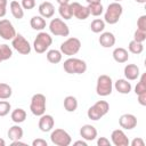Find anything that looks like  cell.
Listing matches in <instances>:
<instances>
[{
	"mask_svg": "<svg viewBox=\"0 0 146 146\" xmlns=\"http://www.w3.org/2000/svg\"><path fill=\"white\" fill-rule=\"evenodd\" d=\"M87 63L83 59L75 57H68L63 64L64 71L68 74H82L87 71Z\"/></svg>",
	"mask_w": 146,
	"mask_h": 146,
	"instance_id": "6da1fadb",
	"label": "cell"
},
{
	"mask_svg": "<svg viewBox=\"0 0 146 146\" xmlns=\"http://www.w3.org/2000/svg\"><path fill=\"white\" fill-rule=\"evenodd\" d=\"M123 14V7L120 2H111L104 13V22L111 25L116 24Z\"/></svg>",
	"mask_w": 146,
	"mask_h": 146,
	"instance_id": "7a4b0ae2",
	"label": "cell"
},
{
	"mask_svg": "<svg viewBox=\"0 0 146 146\" xmlns=\"http://www.w3.org/2000/svg\"><path fill=\"white\" fill-rule=\"evenodd\" d=\"M110 111V104L106 100H98L92 106H90L87 111V115L92 121H98L103 116H105Z\"/></svg>",
	"mask_w": 146,
	"mask_h": 146,
	"instance_id": "3957f363",
	"label": "cell"
},
{
	"mask_svg": "<svg viewBox=\"0 0 146 146\" xmlns=\"http://www.w3.org/2000/svg\"><path fill=\"white\" fill-rule=\"evenodd\" d=\"M113 90V81L112 78L107 74H102L97 78L96 83V92L100 97H106L112 94Z\"/></svg>",
	"mask_w": 146,
	"mask_h": 146,
	"instance_id": "277c9868",
	"label": "cell"
},
{
	"mask_svg": "<svg viewBox=\"0 0 146 146\" xmlns=\"http://www.w3.org/2000/svg\"><path fill=\"white\" fill-rule=\"evenodd\" d=\"M51 43H52V38L50 36V34L41 31L40 33H38V35L33 41V49L38 54H43L48 50Z\"/></svg>",
	"mask_w": 146,
	"mask_h": 146,
	"instance_id": "5b68a950",
	"label": "cell"
},
{
	"mask_svg": "<svg viewBox=\"0 0 146 146\" xmlns=\"http://www.w3.org/2000/svg\"><path fill=\"white\" fill-rule=\"evenodd\" d=\"M46 96L43 94H34L31 98L30 103V110L33 115L35 116H41L42 114L46 113Z\"/></svg>",
	"mask_w": 146,
	"mask_h": 146,
	"instance_id": "8992f818",
	"label": "cell"
},
{
	"mask_svg": "<svg viewBox=\"0 0 146 146\" xmlns=\"http://www.w3.org/2000/svg\"><path fill=\"white\" fill-rule=\"evenodd\" d=\"M80 49H81V41H80V39L71 36V38L66 39L64 42H62L59 50H60V52L63 55L72 57L73 55L78 54Z\"/></svg>",
	"mask_w": 146,
	"mask_h": 146,
	"instance_id": "52a82bcc",
	"label": "cell"
},
{
	"mask_svg": "<svg viewBox=\"0 0 146 146\" xmlns=\"http://www.w3.org/2000/svg\"><path fill=\"white\" fill-rule=\"evenodd\" d=\"M49 31L52 35L56 36H68L70 27L60 18H52L49 23Z\"/></svg>",
	"mask_w": 146,
	"mask_h": 146,
	"instance_id": "ba28073f",
	"label": "cell"
},
{
	"mask_svg": "<svg viewBox=\"0 0 146 146\" xmlns=\"http://www.w3.org/2000/svg\"><path fill=\"white\" fill-rule=\"evenodd\" d=\"M50 140L56 146H68L72 143V138L67 131L64 129H55L51 130Z\"/></svg>",
	"mask_w": 146,
	"mask_h": 146,
	"instance_id": "9c48e42d",
	"label": "cell"
},
{
	"mask_svg": "<svg viewBox=\"0 0 146 146\" xmlns=\"http://www.w3.org/2000/svg\"><path fill=\"white\" fill-rule=\"evenodd\" d=\"M11 46L21 55H29L31 52V49H32L30 42L19 33L16 34L15 38L11 40Z\"/></svg>",
	"mask_w": 146,
	"mask_h": 146,
	"instance_id": "30bf717a",
	"label": "cell"
},
{
	"mask_svg": "<svg viewBox=\"0 0 146 146\" xmlns=\"http://www.w3.org/2000/svg\"><path fill=\"white\" fill-rule=\"evenodd\" d=\"M16 34V30L9 19H0V36L3 40H13Z\"/></svg>",
	"mask_w": 146,
	"mask_h": 146,
	"instance_id": "8fae6325",
	"label": "cell"
},
{
	"mask_svg": "<svg viewBox=\"0 0 146 146\" xmlns=\"http://www.w3.org/2000/svg\"><path fill=\"white\" fill-rule=\"evenodd\" d=\"M70 7L72 10V15L80 21H84L90 16V13L87 6H82L79 2H72L70 3Z\"/></svg>",
	"mask_w": 146,
	"mask_h": 146,
	"instance_id": "7c38bea8",
	"label": "cell"
},
{
	"mask_svg": "<svg viewBox=\"0 0 146 146\" xmlns=\"http://www.w3.org/2000/svg\"><path fill=\"white\" fill-rule=\"evenodd\" d=\"M111 141L115 146H128L129 145V138L127 137L125 132L122 129H115L111 133Z\"/></svg>",
	"mask_w": 146,
	"mask_h": 146,
	"instance_id": "4fadbf2b",
	"label": "cell"
},
{
	"mask_svg": "<svg viewBox=\"0 0 146 146\" xmlns=\"http://www.w3.org/2000/svg\"><path fill=\"white\" fill-rule=\"evenodd\" d=\"M119 124L122 129H125V130H132L133 128H136L137 125V117L133 115V114H130V113H125V114H122L120 117H119Z\"/></svg>",
	"mask_w": 146,
	"mask_h": 146,
	"instance_id": "5bb4252c",
	"label": "cell"
},
{
	"mask_svg": "<svg viewBox=\"0 0 146 146\" xmlns=\"http://www.w3.org/2000/svg\"><path fill=\"white\" fill-rule=\"evenodd\" d=\"M39 129L42 132H49L54 129L55 125V119L52 117V115L50 114H42L39 119Z\"/></svg>",
	"mask_w": 146,
	"mask_h": 146,
	"instance_id": "9a60e30c",
	"label": "cell"
},
{
	"mask_svg": "<svg viewBox=\"0 0 146 146\" xmlns=\"http://www.w3.org/2000/svg\"><path fill=\"white\" fill-rule=\"evenodd\" d=\"M97 129L91 124H84L80 128V136L86 141H92L97 138Z\"/></svg>",
	"mask_w": 146,
	"mask_h": 146,
	"instance_id": "2e32d148",
	"label": "cell"
},
{
	"mask_svg": "<svg viewBox=\"0 0 146 146\" xmlns=\"http://www.w3.org/2000/svg\"><path fill=\"white\" fill-rule=\"evenodd\" d=\"M38 10H39L40 16H42L43 18H51L54 16V14H55V7L49 1L41 2L39 5V7H38Z\"/></svg>",
	"mask_w": 146,
	"mask_h": 146,
	"instance_id": "e0dca14e",
	"label": "cell"
},
{
	"mask_svg": "<svg viewBox=\"0 0 146 146\" xmlns=\"http://www.w3.org/2000/svg\"><path fill=\"white\" fill-rule=\"evenodd\" d=\"M123 73H124V76L128 81H133V80H137L140 75V71H139V67L136 65V64H127L124 66V70H123Z\"/></svg>",
	"mask_w": 146,
	"mask_h": 146,
	"instance_id": "ac0fdd59",
	"label": "cell"
},
{
	"mask_svg": "<svg viewBox=\"0 0 146 146\" xmlns=\"http://www.w3.org/2000/svg\"><path fill=\"white\" fill-rule=\"evenodd\" d=\"M99 44L104 48H111L115 44L116 42V39H115V35L112 33V32H102L99 39Z\"/></svg>",
	"mask_w": 146,
	"mask_h": 146,
	"instance_id": "d6986e66",
	"label": "cell"
},
{
	"mask_svg": "<svg viewBox=\"0 0 146 146\" xmlns=\"http://www.w3.org/2000/svg\"><path fill=\"white\" fill-rule=\"evenodd\" d=\"M114 88H115V90H116L119 94L128 95V94L131 91L132 86H131V83H130L127 79H117V80L114 82Z\"/></svg>",
	"mask_w": 146,
	"mask_h": 146,
	"instance_id": "ffe728a7",
	"label": "cell"
},
{
	"mask_svg": "<svg viewBox=\"0 0 146 146\" xmlns=\"http://www.w3.org/2000/svg\"><path fill=\"white\" fill-rule=\"evenodd\" d=\"M112 55H113V58H114V60L116 63H125L129 59V52H128V50L124 49V48H122V47L115 48L113 50Z\"/></svg>",
	"mask_w": 146,
	"mask_h": 146,
	"instance_id": "44dd1931",
	"label": "cell"
},
{
	"mask_svg": "<svg viewBox=\"0 0 146 146\" xmlns=\"http://www.w3.org/2000/svg\"><path fill=\"white\" fill-rule=\"evenodd\" d=\"M9 8H10V13L11 15L16 18V19H22L24 17V9L22 7V5L18 1L13 0L9 3Z\"/></svg>",
	"mask_w": 146,
	"mask_h": 146,
	"instance_id": "7402d4cb",
	"label": "cell"
},
{
	"mask_svg": "<svg viewBox=\"0 0 146 146\" xmlns=\"http://www.w3.org/2000/svg\"><path fill=\"white\" fill-rule=\"evenodd\" d=\"M7 135H8V138H9L11 141H13V140H19V139L23 138L24 131H23V129L16 123L15 125H13V127L9 128Z\"/></svg>",
	"mask_w": 146,
	"mask_h": 146,
	"instance_id": "603a6c76",
	"label": "cell"
},
{
	"mask_svg": "<svg viewBox=\"0 0 146 146\" xmlns=\"http://www.w3.org/2000/svg\"><path fill=\"white\" fill-rule=\"evenodd\" d=\"M30 25H31V27H32L33 30H35V31H42V30L46 27L47 23H46V19H44L42 16L35 15V16H33V17L31 18Z\"/></svg>",
	"mask_w": 146,
	"mask_h": 146,
	"instance_id": "cb8c5ba5",
	"label": "cell"
},
{
	"mask_svg": "<svg viewBox=\"0 0 146 146\" xmlns=\"http://www.w3.org/2000/svg\"><path fill=\"white\" fill-rule=\"evenodd\" d=\"M46 56H47V60L51 64H58L59 62H62V58H63V54L60 52V50H57V49L48 50Z\"/></svg>",
	"mask_w": 146,
	"mask_h": 146,
	"instance_id": "d4e9b609",
	"label": "cell"
},
{
	"mask_svg": "<svg viewBox=\"0 0 146 146\" xmlns=\"http://www.w3.org/2000/svg\"><path fill=\"white\" fill-rule=\"evenodd\" d=\"M64 108L66 112H75L78 108V99L74 96H66L64 98Z\"/></svg>",
	"mask_w": 146,
	"mask_h": 146,
	"instance_id": "484cf974",
	"label": "cell"
},
{
	"mask_svg": "<svg viewBox=\"0 0 146 146\" xmlns=\"http://www.w3.org/2000/svg\"><path fill=\"white\" fill-rule=\"evenodd\" d=\"M10 117H11L13 122L19 124V123H22V122L25 121V119H26V112H25V110H23V108H15V110L11 112Z\"/></svg>",
	"mask_w": 146,
	"mask_h": 146,
	"instance_id": "4316f807",
	"label": "cell"
},
{
	"mask_svg": "<svg viewBox=\"0 0 146 146\" xmlns=\"http://www.w3.org/2000/svg\"><path fill=\"white\" fill-rule=\"evenodd\" d=\"M58 13H59L60 17L64 18V19H71V18L73 17L72 10H71V7H70V3L59 5V7H58Z\"/></svg>",
	"mask_w": 146,
	"mask_h": 146,
	"instance_id": "83f0119b",
	"label": "cell"
},
{
	"mask_svg": "<svg viewBox=\"0 0 146 146\" xmlns=\"http://www.w3.org/2000/svg\"><path fill=\"white\" fill-rule=\"evenodd\" d=\"M105 29V22L100 18H95L90 24V30L94 33H102Z\"/></svg>",
	"mask_w": 146,
	"mask_h": 146,
	"instance_id": "f1b7e54d",
	"label": "cell"
},
{
	"mask_svg": "<svg viewBox=\"0 0 146 146\" xmlns=\"http://www.w3.org/2000/svg\"><path fill=\"white\" fill-rule=\"evenodd\" d=\"M13 56V50L8 44H0V63L5 62Z\"/></svg>",
	"mask_w": 146,
	"mask_h": 146,
	"instance_id": "f546056e",
	"label": "cell"
},
{
	"mask_svg": "<svg viewBox=\"0 0 146 146\" xmlns=\"http://www.w3.org/2000/svg\"><path fill=\"white\" fill-rule=\"evenodd\" d=\"M87 7L89 9L90 15H92L95 17H98L104 13V7H103L102 2L100 3H89Z\"/></svg>",
	"mask_w": 146,
	"mask_h": 146,
	"instance_id": "4dcf8cb0",
	"label": "cell"
},
{
	"mask_svg": "<svg viewBox=\"0 0 146 146\" xmlns=\"http://www.w3.org/2000/svg\"><path fill=\"white\" fill-rule=\"evenodd\" d=\"M128 49L131 54H135V55H139L143 52L144 50V44L141 42H137L135 40H131L128 44Z\"/></svg>",
	"mask_w": 146,
	"mask_h": 146,
	"instance_id": "1f68e13d",
	"label": "cell"
},
{
	"mask_svg": "<svg viewBox=\"0 0 146 146\" xmlns=\"http://www.w3.org/2000/svg\"><path fill=\"white\" fill-rule=\"evenodd\" d=\"M13 95V89L9 84L0 82V99H8Z\"/></svg>",
	"mask_w": 146,
	"mask_h": 146,
	"instance_id": "d6a6232c",
	"label": "cell"
},
{
	"mask_svg": "<svg viewBox=\"0 0 146 146\" xmlns=\"http://www.w3.org/2000/svg\"><path fill=\"white\" fill-rule=\"evenodd\" d=\"M143 92H146V73L141 74L139 82H137V84L135 87V94L136 95H139Z\"/></svg>",
	"mask_w": 146,
	"mask_h": 146,
	"instance_id": "836d02e7",
	"label": "cell"
},
{
	"mask_svg": "<svg viewBox=\"0 0 146 146\" xmlns=\"http://www.w3.org/2000/svg\"><path fill=\"white\" fill-rule=\"evenodd\" d=\"M10 110H11V105H10V103L8 100H6V99L0 100V116L8 115Z\"/></svg>",
	"mask_w": 146,
	"mask_h": 146,
	"instance_id": "e575fe53",
	"label": "cell"
},
{
	"mask_svg": "<svg viewBox=\"0 0 146 146\" xmlns=\"http://www.w3.org/2000/svg\"><path fill=\"white\" fill-rule=\"evenodd\" d=\"M133 40L137 42H144L146 40V31H141V30H136L133 33Z\"/></svg>",
	"mask_w": 146,
	"mask_h": 146,
	"instance_id": "d590c367",
	"label": "cell"
},
{
	"mask_svg": "<svg viewBox=\"0 0 146 146\" xmlns=\"http://www.w3.org/2000/svg\"><path fill=\"white\" fill-rule=\"evenodd\" d=\"M137 29L141 31H146V15H141L137 19Z\"/></svg>",
	"mask_w": 146,
	"mask_h": 146,
	"instance_id": "8d00e7d4",
	"label": "cell"
},
{
	"mask_svg": "<svg viewBox=\"0 0 146 146\" xmlns=\"http://www.w3.org/2000/svg\"><path fill=\"white\" fill-rule=\"evenodd\" d=\"M23 9H26V10H31L35 7V0H22L21 2Z\"/></svg>",
	"mask_w": 146,
	"mask_h": 146,
	"instance_id": "74e56055",
	"label": "cell"
},
{
	"mask_svg": "<svg viewBox=\"0 0 146 146\" xmlns=\"http://www.w3.org/2000/svg\"><path fill=\"white\" fill-rule=\"evenodd\" d=\"M97 145L98 146H110L111 145V141L106 137H99L97 139Z\"/></svg>",
	"mask_w": 146,
	"mask_h": 146,
	"instance_id": "f35d334b",
	"label": "cell"
},
{
	"mask_svg": "<svg viewBox=\"0 0 146 146\" xmlns=\"http://www.w3.org/2000/svg\"><path fill=\"white\" fill-rule=\"evenodd\" d=\"M131 146H145V141L141 139V138H139V137H137V138H133L132 140H131V143H129Z\"/></svg>",
	"mask_w": 146,
	"mask_h": 146,
	"instance_id": "ab89813d",
	"label": "cell"
},
{
	"mask_svg": "<svg viewBox=\"0 0 146 146\" xmlns=\"http://www.w3.org/2000/svg\"><path fill=\"white\" fill-rule=\"evenodd\" d=\"M47 141L42 138H36L32 141V146H47Z\"/></svg>",
	"mask_w": 146,
	"mask_h": 146,
	"instance_id": "60d3db41",
	"label": "cell"
},
{
	"mask_svg": "<svg viewBox=\"0 0 146 146\" xmlns=\"http://www.w3.org/2000/svg\"><path fill=\"white\" fill-rule=\"evenodd\" d=\"M137 96H138V103H139L141 106H146V92L139 94V95H137Z\"/></svg>",
	"mask_w": 146,
	"mask_h": 146,
	"instance_id": "b9f144b4",
	"label": "cell"
},
{
	"mask_svg": "<svg viewBox=\"0 0 146 146\" xmlns=\"http://www.w3.org/2000/svg\"><path fill=\"white\" fill-rule=\"evenodd\" d=\"M7 14V7L6 6H0V18L5 17Z\"/></svg>",
	"mask_w": 146,
	"mask_h": 146,
	"instance_id": "7bdbcfd3",
	"label": "cell"
},
{
	"mask_svg": "<svg viewBox=\"0 0 146 146\" xmlns=\"http://www.w3.org/2000/svg\"><path fill=\"white\" fill-rule=\"evenodd\" d=\"M17 145H23V146H25L26 144L23 143V141H21V139H19V140H13V141H11V146H17Z\"/></svg>",
	"mask_w": 146,
	"mask_h": 146,
	"instance_id": "ee69618b",
	"label": "cell"
},
{
	"mask_svg": "<svg viewBox=\"0 0 146 146\" xmlns=\"http://www.w3.org/2000/svg\"><path fill=\"white\" fill-rule=\"evenodd\" d=\"M73 145H82V146H87V141L83 139V140H76V141H74L73 143Z\"/></svg>",
	"mask_w": 146,
	"mask_h": 146,
	"instance_id": "f6af8a7d",
	"label": "cell"
},
{
	"mask_svg": "<svg viewBox=\"0 0 146 146\" xmlns=\"http://www.w3.org/2000/svg\"><path fill=\"white\" fill-rule=\"evenodd\" d=\"M87 2H88V5L89 3H100L102 2V0H86Z\"/></svg>",
	"mask_w": 146,
	"mask_h": 146,
	"instance_id": "bcb514c9",
	"label": "cell"
},
{
	"mask_svg": "<svg viewBox=\"0 0 146 146\" xmlns=\"http://www.w3.org/2000/svg\"><path fill=\"white\" fill-rule=\"evenodd\" d=\"M59 5H64V3H70V0H56Z\"/></svg>",
	"mask_w": 146,
	"mask_h": 146,
	"instance_id": "7dc6e473",
	"label": "cell"
},
{
	"mask_svg": "<svg viewBox=\"0 0 146 146\" xmlns=\"http://www.w3.org/2000/svg\"><path fill=\"white\" fill-rule=\"evenodd\" d=\"M8 5V0H0V6H6Z\"/></svg>",
	"mask_w": 146,
	"mask_h": 146,
	"instance_id": "c3c4849f",
	"label": "cell"
},
{
	"mask_svg": "<svg viewBox=\"0 0 146 146\" xmlns=\"http://www.w3.org/2000/svg\"><path fill=\"white\" fill-rule=\"evenodd\" d=\"M5 145H6V141H5V139L0 138V146H5Z\"/></svg>",
	"mask_w": 146,
	"mask_h": 146,
	"instance_id": "681fc988",
	"label": "cell"
},
{
	"mask_svg": "<svg viewBox=\"0 0 146 146\" xmlns=\"http://www.w3.org/2000/svg\"><path fill=\"white\" fill-rule=\"evenodd\" d=\"M137 3H145L146 2V0H135Z\"/></svg>",
	"mask_w": 146,
	"mask_h": 146,
	"instance_id": "f907efd6",
	"label": "cell"
},
{
	"mask_svg": "<svg viewBox=\"0 0 146 146\" xmlns=\"http://www.w3.org/2000/svg\"><path fill=\"white\" fill-rule=\"evenodd\" d=\"M114 2H120V1H122V0H113Z\"/></svg>",
	"mask_w": 146,
	"mask_h": 146,
	"instance_id": "816d5d0a",
	"label": "cell"
}]
</instances>
